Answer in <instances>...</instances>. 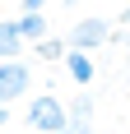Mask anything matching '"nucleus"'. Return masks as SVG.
Segmentation results:
<instances>
[{"mask_svg": "<svg viewBox=\"0 0 130 134\" xmlns=\"http://www.w3.org/2000/svg\"><path fill=\"white\" fill-rule=\"evenodd\" d=\"M23 125L37 130V134H61L65 125H70V107H65L56 93H37L28 102V111H23Z\"/></svg>", "mask_w": 130, "mask_h": 134, "instance_id": "obj_1", "label": "nucleus"}, {"mask_svg": "<svg viewBox=\"0 0 130 134\" xmlns=\"http://www.w3.org/2000/svg\"><path fill=\"white\" fill-rule=\"evenodd\" d=\"M70 46H79V51H102L107 42H116V28L107 23V19H79V23H70Z\"/></svg>", "mask_w": 130, "mask_h": 134, "instance_id": "obj_2", "label": "nucleus"}, {"mask_svg": "<svg viewBox=\"0 0 130 134\" xmlns=\"http://www.w3.org/2000/svg\"><path fill=\"white\" fill-rule=\"evenodd\" d=\"M28 79H33V69L23 60H0V102L9 107L19 97H28Z\"/></svg>", "mask_w": 130, "mask_h": 134, "instance_id": "obj_3", "label": "nucleus"}, {"mask_svg": "<svg viewBox=\"0 0 130 134\" xmlns=\"http://www.w3.org/2000/svg\"><path fill=\"white\" fill-rule=\"evenodd\" d=\"M61 65H65V74H70V83H79V88H88V83L98 79V65H93V51H79V46H70Z\"/></svg>", "mask_w": 130, "mask_h": 134, "instance_id": "obj_4", "label": "nucleus"}, {"mask_svg": "<svg viewBox=\"0 0 130 134\" xmlns=\"http://www.w3.org/2000/svg\"><path fill=\"white\" fill-rule=\"evenodd\" d=\"M65 134H98V125H93V97L79 93L74 102H70V125H65Z\"/></svg>", "mask_w": 130, "mask_h": 134, "instance_id": "obj_5", "label": "nucleus"}, {"mask_svg": "<svg viewBox=\"0 0 130 134\" xmlns=\"http://www.w3.org/2000/svg\"><path fill=\"white\" fill-rule=\"evenodd\" d=\"M14 23H19V32H23L28 46H33V42H42L47 32H51V23H47V14H42V9H19V19H14Z\"/></svg>", "mask_w": 130, "mask_h": 134, "instance_id": "obj_6", "label": "nucleus"}, {"mask_svg": "<svg viewBox=\"0 0 130 134\" xmlns=\"http://www.w3.org/2000/svg\"><path fill=\"white\" fill-rule=\"evenodd\" d=\"M23 32H19V23L14 19H0V60H19L23 55Z\"/></svg>", "mask_w": 130, "mask_h": 134, "instance_id": "obj_7", "label": "nucleus"}, {"mask_svg": "<svg viewBox=\"0 0 130 134\" xmlns=\"http://www.w3.org/2000/svg\"><path fill=\"white\" fill-rule=\"evenodd\" d=\"M65 51H70V42H65V37H56V32H47L42 42H33V55H37V60H47V65H61V60H65Z\"/></svg>", "mask_w": 130, "mask_h": 134, "instance_id": "obj_8", "label": "nucleus"}, {"mask_svg": "<svg viewBox=\"0 0 130 134\" xmlns=\"http://www.w3.org/2000/svg\"><path fill=\"white\" fill-rule=\"evenodd\" d=\"M9 120H14V111L5 107V102H0V130H5V125H9Z\"/></svg>", "mask_w": 130, "mask_h": 134, "instance_id": "obj_9", "label": "nucleus"}, {"mask_svg": "<svg viewBox=\"0 0 130 134\" xmlns=\"http://www.w3.org/2000/svg\"><path fill=\"white\" fill-rule=\"evenodd\" d=\"M23 9H47V0H23Z\"/></svg>", "mask_w": 130, "mask_h": 134, "instance_id": "obj_10", "label": "nucleus"}, {"mask_svg": "<svg viewBox=\"0 0 130 134\" xmlns=\"http://www.w3.org/2000/svg\"><path fill=\"white\" fill-rule=\"evenodd\" d=\"M116 42H121V46L130 51V28H126V32H116Z\"/></svg>", "mask_w": 130, "mask_h": 134, "instance_id": "obj_11", "label": "nucleus"}, {"mask_svg": "<svg viewBox=\"0 0 130 134\" xmlns=\"http://www.w3.org/2000/svg\"><path fill=\"white\" fill-rule=\"evenodd\" d=\"M121 28H130V5H126V9H121Z\"/></svg>", "mask_w": 130, "mask_h": 134, "instance_id": "obj_12", "label": "nucleus"}, {"mask_svg": "<svg viewBox=\"0 0 130 134\" xmlns=\"http://www.w3.org/2000/svg\"><path fill=\"white\" fill-rule=\"evenodd\" d=\"M19 134H37V130H28V125H23V130H19Z\"/></svg>", "mask_w": 130, "mask_h": 134, "instance_id": "obj_13", "label": "nucleus"}, {"mask_svg": "<svg viewBox=\"0 0 130 134\" xmlns=\"http://www.w3.org/2000/svg\"><path fill=\"white\" fill-rule=\"evenodd\" d=\"M65 5H79V0H65Z\"/></svg>", "mask_w": 130, "mask_h": 134, "instance_id": "obj_14", "label": "nucleus"}]
</instances>
